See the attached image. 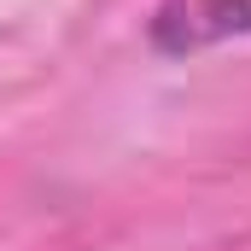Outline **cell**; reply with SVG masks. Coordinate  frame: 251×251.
Returning <instances> with one entry per match:
<instances>
[{"label":"cell","instance_id":"cell-1","mask_svg":"<svg viewBox=\"0 0 251 251\" xmlns=\"http://www.w3.org/2000/svg\"><path fill=\"white\" fill-rule=\"evenodd\" d=\"M246 29H251V0H164L158 12V47L170 53H193V47H210Z\"/></svg>","mask_w":251,"mask_h":251}]
</instances>
